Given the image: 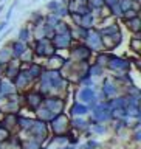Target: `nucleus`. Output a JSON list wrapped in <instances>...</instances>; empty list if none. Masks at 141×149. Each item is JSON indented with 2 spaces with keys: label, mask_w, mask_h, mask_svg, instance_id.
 Listing matches in <instances>:
<instances>
[{
  "label": "nucleus",
  "mask_w": 141,
  "mask_h": 149,
  "mask_svg": "<svg viewBox=\"0 0 141 149\" xmlns=\"http://www.w3.org/2000/svg\"><path fill=\"white\" fill-rule=\"evenodd\" d=\"M33 53L36 56H40V58H50V56H53L56 51L53 42L51 39L48 37H40V39H36L34 40V45H33Z\"/></svg>",
  "instance_id": "obj_1"
},
{
  "label": "nucleus",
  "mask_w": 141,
  "mask_h": 149,
  "mask_svg": "<svg viewBox=\"0 0 141 149\" xmlns=\"http://www.w3.org/2000/svg\"><path fill=\"white\" fill-rule=\"evenodd\" d=\"M106 65L115 73H129L130 72V62L129 61L119 58V56H115V54L109 56V61H107Z\"/></svg>",
  "instance_id": "obj_2"
},
{
  "label": "nucleus",
  "mask_w": 141,
  "mask_h": 149,
  "mask_svg": "<svg viewBox=\"0 0 141 149\" xmlns=\"http://www.w3.org/2000/svg\"><path fill=\"white\" fill-rule=\"evenodd\" d=\"M87 42V47L90 48L92 51H99L102 50V36L99 30H96V28H90V30H87V36L85 39Z\"/></svg>",
  "instance_id": "obj_3"
},
{
  "label": "nucleus",
  "mask_w": 141,
  "mask_h": 149,
  "mask_svg": "<svg viewBox=\"0 0 141 149\" xmlns=\"http://www.w3.org/2000/svg\"><path fill=\"white\" fill-rule=\"evenodd\" d=\"M90 54H92V50L84 44H78L72 48V58L76 61V62H87V59L90 58Z\"/></svg>",
  "instance_id": "obj_4"
},
{
  "label": "nucleus",
  "mask_w": 141,
  "mask_h": 149,
  "mask_svg": "<svg viewBox=\"0 0 141 149\" xmlns=\"http://www.w3.org/2000/svg\"><path fill=\"white\" fill-rule=\"evenodd\" d=\"M121 40H123V36H121V33H115V34L102 36V50H107V51L115 50L116 47L121 44Z\"/></svg>",
  "instance_id": "obj_5"
},
{
  "label": "nucleus",
  "mask_w": 141,
  "mask_h": 149,
  "mask_svg": "<svg viewBox=\"0 0 141 149\" xmlns=\"http://www.w3.org/2000/svg\"><path fill=\"white\" fill-rule=\"evenodd\" d=\"M72 34L70 33H64V34H54L51 37V42H53L54 48L56 50H65V48H70L72 45Z\"/></svg>",
  "instance_id": "obj_6"
},
{
  "label": "nucleus",
  "mask_w": 141,
  "mask_h": 149,
  "mask_svg": "<svg viewBox=\"0 0 141 149\" xmlns=\"http://www.w3.org/2000/svg\"><path fill=\"white\" fill-rule=\"evenodd\" d=\"M20 61L19 59H14V58H11L8 61L6 64L3 65V73H5V76H6L8 79H14L17 76V73L20 72Z\"/></svg>",
  "instance_id": "obj_7"
},
{
  "label": "nucleus",
  "mask_w": 141,
  "mask_h": 149,
  "mask_svg": "<svg viewBox=\"0 0 141 149\" xmlns=\"http://www.w3.org/2000/svg\"><path fill=\"white\" fill-rule=\"evenodd\" d=\"M102 95H104V98H112L115 96L116 93H118V86H116V81L113 78L107 76L104 79V82H102Z\"/></svg>",
  "instance_id": "obj_8"
},
{
  "label": "nucleus",
  "mask_w": 141,
  "mask_h": 149,
  "mask_svg": "<svg viewBox=\"0 0 141 149\" xmlns=\"http://www.w3.org/2000/svg\"><path fill=\"white\" fill-rule=\"evenodd\" d=\"M28 48V44L20 40H14L11 45H9V50H11V56L14 59H20V56L25 53V50Z\"/></svg>",
  "instance_id": "obj_9"
},
{
  "label": "nucleus",
  "mask_w": 141,
  "mask_h": 149,
  "mask_svg": "<svg viewBox=\"0 0 141 149\" xmlns=\"http://www.w3.org/2000/svg\"><path fill=\"white\" fill-rule=\"evenodd\" d=\"M26 101H28V104L31 106V109H39L42 106V101H44V93H40V92L26 93Z\"/></svg>",
  "instance_id": "obj_10"
},
{
  "label": "nucleus",
  "mask_w": 141,
  "mask_h": 149,
  "mask_svg": "<svg viewBox=\"0 0 141 149\" xmlns=\"http://www.w3.org/2000/svg\"><path fill=\"white\" fill-rule=\"evenodd\" d=\"M96 25V20H95V16H93V13H87L81 16V23H79V26H84L85 30H90V28H95Z\"/></svg>",
  "instance_id": "obj_11"
},
{
  "label": "nucleus",
  "mask_w": 141,
  "mask_h": 149,
  "mask_svg": "<svg viewBox=\"0 0 141 149\" xmlns=\"http://www.w3.org/2000/svg\"><path fill=\"white\" fill-rule=\"evenodd\" d=\"M124 22H126V25H127V28L130 31L133 33H140L141 30V20H140V16H135L132 19H124Z\"/></svg>",
  "instance_id": "obj_12"
},
{
  "label": "nucleus",
  "mask_w": 141,
  "mask_h": 149,
  "mask_svg": "<svg viewBox=\"0 0 141 149\" xmlns=\"http://www.w3.org/2000/svg\"><path fill=\"white\" fill-rule=\"evenodd\" d=\"M31 37H33V31H31L28 26H23V28H20V31H19L17 40H20V42H25V44H28Z\"/></svg>",
  "instance_id": "obj_13"
},
{
  "label": "nucleus",
  "mask_w": 141,
  "mask_h": 149,
  "mask_svg": "<svg viewBox=\"0 0 141 149\" xmlns=\"http://www.w3.org/2000/svg\"><path fill=\"white\" fill-rule=\"evenodd\" d=\"M70 112L73 115H85L88 112V107L85 104H82V102H74L72 106V109H70Z\"/></svg>",
  "instance_id": "obj_14"
},
{
  "label": "nucleus",
  "mask_w": 141,
  "mask_h": 149,
  "mask_svg": "<svg viewBox=\"0 0 141 149\" xmlns=\"http://www.w3.org/2000/svg\"><path fill=\"white\" fill-rule=\"evenodd\" d=\"M44 67L42 65H39V64H30L28 65V72H30V74L33 76V79H37L42 74V72H44Z\"/></svg>",
  "instance_id": "obj_15"
},
{
  "label": "nucleus",
  "mask_w": 141,
  "mask_h": 149,
  "mask_svg": "<svg viewBox=\"0 0 141 149\" xmlns=\"http://www.w3.org/2000/svg\"><path fill=\"white\" fill-rule=\"evenodd\" d=\"M130 50H133L135 53H138L141 50V42H140V33H135L133 37L130 39Z\"/></svg>",
  "instance_id": "obj_16"
},
{
  "label": "nucleus",
  "mask_w": 141,
  "mask_h": 149,
  "mask_svg": "<svg viewBox=\"0 0 141 149\" xmlns=\"http://www.w3.org/2000/svg\"><path fill=\"white\" fill-rule=\"evenodd\" d=\"M13 56H11V50H9V47L8 48H3V50H0V65H3L8 62L9 59H11Z\"/></svg>",
  "instance_id": "obj_17"
},
{
  "label": "nucleus",
  "mask_w": 141,
  "mask_h": 149,
  "mask_svg": "<svg viewBox=\"0 0 141 149\" xmlns=\"http://www.w3.org/2000/svg\"><path fill=\"white\" fill-rule=\"evenodd\" d=\"M87 5L92 11H99L104 8V0H87Z\"/></svg>",
  "instance_id": "obj_18"
},
{
  "label": "nucleus",
  "mask_w": 141,
  "mask_h": 149,
  "mask_svg": "<svg viewBox=\"0 0 141 149\" xmlns=\"http://www.w3.org/2000/svg\"><path fill=\"white\" fill-rule=\"evenodd\" d=\"M102 72H104V68H102L101 65H98V64L88 65V74H90V76H101Z\"/></svg>",
  "instance_id": "obj_19"
},
{
  "label": "nucleus",
  "mask_w": 141,
  "mask_h": 149,
  "mask_svg": "<svg viewBox=\"0 0 141 149\" xmlns=\"http://www.w3.org/2000/svg\"><path fill=\"white\" fill-rule=\"evenodd\" d=\"M118 3H119L121 9H123V13L127 11V9H132V8H137L138 9L137 3H135L133 0H118Z\"/></svg>",
  "instance_id": "obj_20"
},
{
  "label": "nucleus",
  "mask_w": 141,
  "mask_h": 149,
  "mask_svg": "<svg viewBox=\"0 0 141 149\" xmlns=\"http://www.w3.org/2000/svg\"><path fill=\"white\" fill-rule=\"evenodd\" d=\"M54 14H56L58 17L62 19V17H67V16H70V9H68V6H65V5L60 3V5H59V8L54 11Z\"/></svg>",
  "instance_id": "obj_21"
},
{
  "label": "nucleus",
  "mask_w": 141,
  "mask_h": 149,
  "mask_svg": "<svg viewBox=\"0 0 141 149\" xmlns=\"http://www.w3.org/2000/svg\"><path fill=\"white\" fill-rule=\"evenodd\" d=\"M109 56H110L109 51H106V53H99V54H98V58H96V62H95V64L101 65V67H104V65L107 64V61H109Z\"/></svg>",
  "instance_id": "obj_22"
},
{
  "label": "nucleus",
  "mask_w": 141,
  "mask_h": 149,
  "mask_svg": "<svg viewBox=\"0 0 141 149\" xmlns=\"http://www.w3.org/2000/svg\"><path fill=\"white\" fill-rule=\"evenodd\" d=\"M59 5H60V2H58V0H51V2L47 3V9H48L50 13H54L56 9L59 8Z\"/></svg>",
  "instance_id": "obj_23"
},
{
  "label": "nucleus",
  "mask_w": 141,
  "mask_h": 149,
  "mask_svg": "<svg viewBox=\"0 0 141 149\" xmlns=\"http://www.w3.org/2000/svg\"><path fill=\"white\" fill-rule=\"evenodd\" d=\"M16 5H17V0L14 2L11 6L8 8V13H6V16H5V20L6 22H9V19H11V16H13V13H14V8H16Z\"/></svg>",
  "instance_id": "obj_24"
},
{
  "label": "nucleus",
  "mask_w": 141,
  "mask_h": 149,
  "mask_svg": "<svg viewBox=\"0 0 141 149\" xmlns=\"http://www.w3.org/2000/svg\"><path fill=\"white\" fill-rule=\"evenodd\" d=\"M8 26V22L6 20H3V22H0V33H2L3 30H5V28H6Z\"/></svg>",
  "instance_id": "obj_25"
},
{
  "label": "nucleus",
  "mask_w": 141,
  "mask_h": 149,
  "mask_svg": "<svg viewBox=\"0 0 141 149\" xmlns=\"http://www.w3.org/2000/svg\"><path fill=\"white\" fill-rule=\"evenodd\" d=\"M3 9H5V5H0V13H2Z\"/></svg>",
  "instance_id": "obj_26"
},
{
  "label": "nucleus",
  "mask_w": 141,
  "mask_h": 149,
  "mask_svg": "<svg viewBox=\"0 0 141 149\" xmlns=\"http://www.w3.org/2000/svg\"><path fill=\"white\" fill-rule=\"evenodd\" d=\"M2 39H3V36H2V37H0V42H2Z\"/></svg>",
  "instance_id": "obj_27"
},
{
  "label": "nucleus",
  "mask_w": 141,
  "mask_h": 149,
  "mask_svg": "<svg viewBox=\"0 0 141 149\" xmlns=\"http://www.w3.org/2000/svg\"><path fill=\"white\" fill-rule=\"evenodd\" d=\"M0 73H2V72H0ZM0 79H2V76H0Z\"/></svg>",
  "instance_id": "obj_28"
},
{
  "label": "nucleus",
  "mask_w": 141,
  "mask_h": 149,
  "mask_svg": "<svg viewBox=\"0 0 141 149\" xmlns=\"http://www.w3.org/2000/svg\"><path fill=\"white\" fill-rule=\"evenodd\" d=\"M0 2H2V0H0Z\"/></svg>",
  "instance_id": "obj_29"
}]
</instances>
